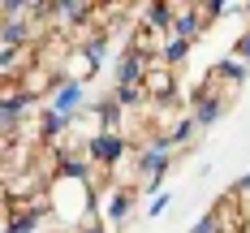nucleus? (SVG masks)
I'll use <instances>...</instances> for the list:
<instances>
[{
	"label": "nucleus",
	"mask_w": 250,
	"mask_h": 233,
	"mask_svg": "<svg viewBox=\"0 0 250 233\" xmlns=\"http://www.w3.org/2000/svg\"><path fill=\"white\" fill-rule=\"evenodd\" d=\"M151 65H155V56H147V52H138V48H121L117 65H112V86H143Z\"/></svg>",
	"instance_id": "nucleus-4"
},
{
	"label": "nucleus",
	"mask_w": 250,
	"mask_h": 233,
	"mask_svg": "<svg viewBox=\"0 0 250 233\" xmlns=\"http://www.w3.org/2000/svg\"><path fill=\"white\" fill-rule=\"evenodd\" d=\"M168 134H173V143H177V151H186V147H190V143H194V138H199L203 129L194 126V121H190V117H177L173 126H168Z\"/></svg>",
	"instance_id": "nucleus-13"
},
{
	"label": "nucleus",
	"mask_w": 250,
	"mask_h": 233,
	"mask_svg": "<svg viewBox=\"0 0 250 233\" xmlns=\"http://www.w3.org/2000/svg\"><path fill=\"white\" fill-rule=\"evenodd\" d=\"M225 112H229V95H220V91H203L199 86V91L186 100V117H190L199 129H211Z\"/></svg>",
	"instance_id": "nucleus-3"
},
{
	"label": "nucleus",
	"mask_w": 250,
	"mask_h": 233,
	"mask_svg": "<svg viewBox=\"0 0 250 233\" xmlns=\"http://www.w3.org/2000/svg\"><path fill=\"white\" fill-rule=\"evenodd\" d=\"M194 43H186V39H164V48H160V65H168V69H181L186 65V56H190Z\"/></svg>",
	"instance_id": "nucleus-12"
},
{
	"label": "nucleus",
	"mask_w": 250,
	"mask_h": 233,
	"mask_svg": "<svg viewBox=\"0 0 250 233\" xmlns=\"http://www.w3.org/2000/svg\"><path fill=\"white\" fill-rule=\"evenodd\" d=\"M86 86H82V82H74V78H65V82H61V86H56V91H52V100H48V108L52 112H56V117H65V121H74L78 112H82V108H86Z\"/></svg>",
	"instance_id": "nucleus-5"
},
{
	"label": "nucleus",
	"mask_w": 250,
	"mask_h": 233,
	"mask_svg": "<svg viewBox=\"0 0 250 233\" xmlns=\"http://www.w3.org/2000/svg\"><path fill=\"white\" fill-rule=\"evenodd\" d=\"M246 18H250V4H246Z\"/></svg>",
	"instance_id": "nucleus-19"
},
{
	"label": "nucleus",
	"mask_w": 250,
	"mask_h": 233,
	"mask_svg": "<svg viewBox=\"0 0 250 233\" xmlns=\"http://www.w3.org/2000/svg\"><path fill=\"white\" fill-rule=\"evenodd\" d=\"M211 69H216V78L225 82L229 95H233V91H237V86L250 78V65H246V61H237V56H225V61H220V65H211Z\"/></svg>",
	"instance_id": "nucleus-11"
},
{
	"label": "nucleus",
	"mask_w": 250,
	"mask_h": 233,
	"mask_svg": "<svg viewBox=\"0 0 250 233\" xmlns=\"http://www.w3.org/2000/svg\"><path fill=\"white\" fill-rule=\"evenodd\" d=\"M134 22H138V30H147V35H155V39H173L177 4H173V0H151V4H138V9H134Z\"/></svg>",
	"instance_id": "nucleus-2"
},
{
	"label": "nucleus",
	"mask_w": 250,
	"mask_h": 233,
	"mask_svg": "<svg viewBox=\"0 0 250 233\" xmlns=\"http://www.w3.org/2000/svg\"><path fill=\"white\" fill-rule=\"evenodd\" d=\"M143 91H147L151 104H177V69H168V65H151L147 82H143Z\"/></svg>",
	"instance_id": "nucleus-6"
},
{
	"label": "nucleus",
	"mask_w": 250,
	"mask_h": 233,
	"mask_svg": "<svg viewBox=\"0 0 250 233\" xmlns=\"http://www.w3.org/2000/svg\"><path fill=\"white\" fill-rule=\"evenodd\" d=\"M229 194H233L237 203L246 207V216H250V173H242V177L233 181V186H229Z\"/></svg>",
	"instance_id": "nucleus-15"
},
{
	"label": "nucleus",
	"mask_w": 250,
	"mask_h": 233,
	"mask_svg": "<svg viewBox=\"0 0 250 233\" xmlns=\"http://www.w3.org/2000/svg\"><path fill=\"white\" fill-rule=\"evenodd\" d=\"M112 100L121 104L125 112H134V108H143V104H151L143 86H112Z\"/></svg>",
	"instance_id": "nucleus-14"
},
{
	"label": "nucleus",
	"mask_w": 250,
	"mask_h": 233,
	"mask_svg": "<svg viewBox=\"0 0 250 233\" xmlns=\"http://www.w3.org/2000/svg\"><path fill=\"white\" fill-rule=\"evenodd\" d=\"M78 233H112V225H108L104 216H95L91 225H82V229H78Z\"/></svg>",
	"instance_id": "nucleus-18"
},
{
	"label": "nucleus",
	"mask_w": 250,
	"mask_h": 233,
	"mask_svg": "<svg viewBox=\"0 0 250 233\" xmlns=\"http://www.w3.org/2000/svg\"><path fill=\"white\" fill-rule=\"evenodd\" d=\"M207 13L203 4H177V26H173V39H186V43H199L207 35Z\"/></svg>",
	"instance_id": "nucleus-7"
},
{
	"label": "nucleus",
	"mask_w": 250,
	"mask_h": 233,
	"mask_svg": "<svg viewBox=\"0 0 250 233\" xmlns=\"http://www.w3.org/2000/svg\"><path fill=\"white\" fill-rule=\"evenodd\" d=\"M168 203H173V194H155V199L147 203V216H151V220H155V216H164V212H168Z\"/></svg>",
	"instance_id": "nucleus-17"
},
{
	"label": "nucleus",
	"mask_w": 250,
	"mask_h": 233,
	"mask_svg": "<svg viewBox=\"0 0 250 233\" xmlns=\"http://www.w3.org/2000/svg\"><path fill=\"white\" fill-rule=\"evenodd\" d=\"M134 151H138V143H129L125 134H112V129H104V134H95V138L86 143V155H91V164L100 169L104 177L117 173L125 164V155H134Z\"/></svg>",
	"instance_id": "nucleus-1"
},
{
	"label": "nucleus",
	"mask_w": 250,
	"mask_h": 233,
	"mask_svg": "<svg viewBox=\"0 0 250 233\" xmlns=\"http://www.w3.org/2000/svg\"><path fill=\"white\" fill-rule=\"evenodd\" d=\"M229 56H237V61H246V65H250V30H242V35L233 39V52H229Z\"/></svg>",
	"instance_id": "nucleus-16"
},
{
	"label": "nucleus",
	"mask_w": 250,
	"mask_h": 233,
	"mask_svg": "<svg viewBox=\"0 0 250 233\" xmlns=\"http://www.w3.org/2000/svg\"><path fill=\"white\" fill-rule=\"evenodd\" d=\"M78 48L86 52V56H91L95 65H108V52H112V30H104V26L95 22L91 30H86V39H82Z\"/></svg>",
	"instance_id": "nucleus-9"
},
{
	"label": "nucleus",
	"mask_w": 250,
	"mask_h": 233,
	"mask_svg": "<svg viewBox=\"0 0 250 233\" xmlns=\"http://www.w3.org/2000/svg\"><path fill=\"white\" fill-rule=\"evenodd\" d=\"M95 74H100V65H95V61H91V56L74 43V52L65 56V78H74V82H82V86H86Z\"/></svg>",
	"instance_id": "nucleus-10"
},
{
	"label": "nucleus",
	"mask_w": 250,
	"mask_h": 233,
	"mask_svg": "<svg viewBox=\"0 0 250 233\" xmlns=\"http://www.w3.org/2000/svg\"><path fill=\"white\" fill-rule=\"evenodd\" d=\"M134 199H138V186H117V190L108 194V207H104V220H108L112 229H121L125 220H129V212H134Z\"/></svg>",
	"instance_id": "nucleus-8"
}]
</instances>
